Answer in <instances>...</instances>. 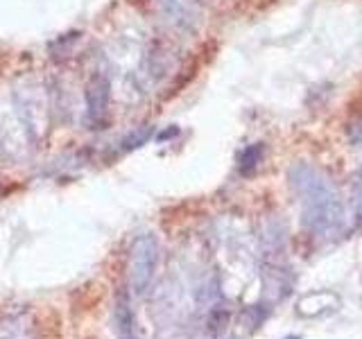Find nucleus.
Masks as SVG:
<instances>
[{"instance_id":"nucleus-2","label":"nucleus","mask_w":362,"mask_h":339,"mask_svg":"<svg viewBox=\"0 0 362 339\" xmlns=\"http://www.w3.org/2000/svg\"><path fill=\"white\" fill-rule=\"evenodd\" d=\"M158 258V246L154 235H141L136 237V242L132 246V260H129V274H132V285L136 292H143L150 282L154 267Z\"/></svg>"},{"instance_id":"nucleus-6","label":"nucleus","mask_w":362,"mask_h":339,"mask_svg":"<svg viewBox=\"0 0 362 339\" xmlns=\"http://www.w3.org/2000/svg\"><path fill=\"white\" fill-rule=\"evenodd\" d=\"M260 158V147H249V150H245V156H243V170H252L256 165V161Z\"/></svg>"},{"instance_id":"nucleus-1","label":"nucleus","mask_w":362,"mask_h":339,"mask_svg":"<svg viewBox=\"0 0 362 339\" xmlns=\"http://www.w3.org/2000/svg\"><path fill=\"white\" fill-rule=\"evenodd\" d=\"M290 181L301 201L305 229L317 237H335L342 231L344 213L331 181L308 163H294L290 170Z\"/></svg>"},{"instance_id":"nucleus-7","label":"nucleus","mask_w":362,"mask_h":339,"mask_svg":"<svg viewBox=\"0 0 362 339\" xmlns=\"http://www.w3.org/2000/svg\"><path fill=\"white\" fill-rule=\"evenodd\" d=\"M354 197H356V210L362 215V172L356 181V188H354Z\"/></svg>"},{"instance_id":"nucleus-4","label":"nucleus","mask_w":362,"mask_h":339,"mask_svg":"<svg viewBox=\"0 0 362 339\" xmlns=\"http://www.w3.org/2000/svg\"><path fill=\"white\" fill-rule=\"evenodd\" d=\"M163 7L170 20L179 25H186L195 18V0H163Z\"/></svg>"},{"instance_id":"nucleus-3","label":"nucleus","mask_w":362,"mask_h":339,"mask_svg":"<svg viewBox=\"0 0 362 339\" xmlns=\"http://www.w3.org/2000/svg\"><path fill=\"white\" fill-rule=\"evenodd\" d=\"M109 100H111L109 79L107 77H95L86 88V116L93 124L105 120L107 111H109Z\"/></svg>"},{"instance_id":"nucleus-5","label":"nucleus","mask_w":362,"mask_h":339,"mask_svg":"<svg viewBox=\"0 0 362 339\" xmlns=\"http://www.w3.org/2000/svg\"><path fill=\"white\" fill-rule=\"evenodd\" d=\"M152 136V129L150 127H141V129H134L127 138H124L120 145H122V150H136V147H141L147 143V138Z\"/></svg>"}]
</instances>
